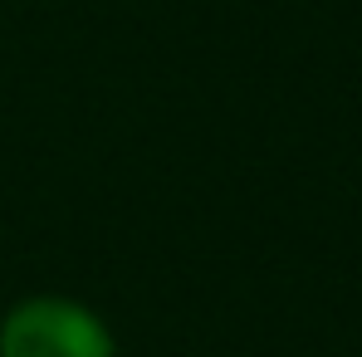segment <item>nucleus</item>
<instances>
[{"mask_svg": "<svg viewBox=\"0 0 362 357\" xmlns=\"http://www.w3.org/2000/svg\"><path fill=\"white\" fill-rule=\"evenodd\" d=\"M0 357H118L113 333L69 298H30L5 313Z\"/></svg>", "mask_w": 362, "mask_h": 357, "instance_id": "nucleus-1", "label": "nucleus"}]
</instances>
